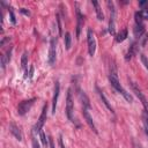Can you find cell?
Returning <instances> with one entry per match:
<instances>
[{"label":"cell","instance_id":"8fae6325","mask_svg":"<svg viewBox=\"0 0 148 148\" xmlns=\"http://www.w3.org/2000/svg\"><path fill=\"white\" fill-rule=\"evenodd\" d=\"M76 15H77V24H76V36L79 37L80 36V32H81V27H82V21H83V16L80 12V9L77 8L76 9Z\"/></svg>","mask_w":148,"mask_h":148},{"label":"cell","instance_id":"52a82bcc","mask_svg":"<svg viewBox=\"0 0 148 148\" xmlns=\"http://www.w3.org/2000/svg\"><path fill=\"white\" fill-rule=\"evenodd\" d=\"M131 86H132V89H133V91L135 92V95L138 96V98L141 101V103L143 104V106H145V110L146 111H148V102H147V99H146V97H145V95L142 94V91L138 88V86L134 83V82H132L131 83Z\"/></svg>","mask_w":148,"mask_h":148},{"label":"cell","instance_id":"d4e9b609","mask_svg":"<svg viewBox=\"0 0 148 148\" xmlns=\"http://www.w3.org/2000/svg\"><path fill=\"white\" fill-rule=\"evenodd\" d=\"M8 9H9V14H10V22H12L13 24H15V23H16V18H15L14 12H13V9H12V8H8Z\"/></svg>","mask_w":148,"mask_h":148},{"label":"cell","instance_id":"6da1fadb","mask_svg":"<svg viewBox=\"0 0 148 148\" xmlns=\"http://www.w3.org/2000/svg\"><path fill=\"white\" fill-rule=\"evenodd\" d=\"M109 81H110V83H111V86L120 94V95H123V97L128 102V103H131L132 102V96L120 86V83H119V80H118V77H117V74L114 73V72H112L110 75H109Z\"/></svg>","mask_w":148,"mask_h":148},{"label":"cell","instance_id":"ac0fdd59","mask_svg":"<svg viewBox=\"0 0 148 148\" xmlns=\"http://www.w3.org/2000/svg\"><path fill=\"white\" fill-rule=\"evenodd\" d=\"M127 38V29H123L117 36H116V42L117 43H121Z\"/></svg>","mask_w":148,"mask_h":148},{"label":"cell","instance_id":"9c48e42d","mask_svg":"<svg viewBox=\"0 0 148 148\" xmlns=\"http://www.w3.org/2000/svg\"><path fill=\"white\" fill-rule=\"evenodd\" d=\"M59 91H60V86L59 82H56L54 86V95H53V99H52V113H56V108H57V102H58V97H59Z\"/></svg>","mask_w":148,"mask_h":148},{"label":"cell","instance_id":"9a60e30c","mask_svg":"<svg viewBox=\"0 0 148 148\" xmlns=\"http://www.w3.org/2000/svg\"><path fill=\"white\" fill-rule=\"evenodd\" d=\"M79 96H80V99H81V102H82V104H83V108H86V109H89L90 108V103H89V99H88V97H87V95L83 92V91H79Z\"/></svg>","mask_w":148,"mask_h":148},{"label":"cell","instance_id":"7c38bea8","mask_svg":"<svg viewBox=\"0 0 148 148\" xmlns=\"http://www.w3.org/2000/svg\"><path fill=\"white\" fill-rule=\"evenodd\" d=\"M10 56H12V49H9L2 56V58H1V67H2V69H5V67L7 66V64L10 61Z\"/></svg>","mask_w":148,"mask_h":148},{"label":"cell","instance_id":"f1b7e54d","mask_svg":"<svg viewBox=\"0 0 148 148\" xmlns=\"http://www.w3.org/2000/svg\"><path fill=\"white\" fill-rule=\"evenodd\" d=\"M59 146H60V148H65L64 142H62V136H61V135L59 136Z\"/></svg>","mask_w":148,"mask_h":148},{"label":"cell","instance_id":"cb8c5ba5","mask_svg":"<svg viewBox=\"0 0 148 148\" xmlns=\"http://www.w3.org/2000/svg\"><path fill=\"white\" fill-rule=\"evenodd\" d=\"M141 61H142V64L145 65L146 69L148 71V59H147V57H146L145 54H141Z\"/></svg>","mask_w":148,"mask_h":148},{"label":"cell","instance_id":"d6986e66","mask_svg":"<svg viewBox=\"0 0 148 148\" xmlns=\"http://www.w3.org/2000/svg\"><path fill=\"white\" fill-rule=\"evenodd\" d=\"M142 121H143V126H145V132L148 136V111H143L142 112Z\"/></svg>","mask_w":148,"mask_h":148},{"label":"cell","instance_id":"5bb4252c","mask_svg":"<svg viewBox=\"0 0 148 148\" xmlns=\"http://www.w3.org/2000/svg\"><path fill=\"white\" fill-rule=\"evenodd\" d=\"M91 3L95 6V10H96V14H97V18H98L99 21H103V20H104V14H103V12H102V9H101L99 3H98L97 1H92Z\"/></svg>","mask_w":148,"mask_h":148},{"label":"cell","instance_id":"ffe728a7","mask_svg":"<svg viewBox=\"0 0 148 148\" xmlns=\"http://www.w3.org/2000/svg\"><path fill=\"white\" fill-rule=\"evenodd\" d=\"M27 61H28V53L24 52L23 56H22V60H21V68L22 69L27 68Z\"/></svg>","mask_w":148,"mask_h":148},{"label":"cell","instance_id":"83f0119b","mask_svg":"<svg viewBox=\"0 0 148 148\" xmlns=\"http://www.w3.org/2000/svg\"><path fill=\"white\" fill-rule=\"evenodd\" d=\"M49 145H50L51 148H54V143H53V140H52L51 136H49Z\"/></svg>","mask_w":148,"mask_h":148},{"label":"cell","instance_id":"7402d4cb","mask_svg":"<svg viewBox=\"0 0 148 148\" xmlns=\"http://www.w3.org/2000/svg\"><path fill=\"white\" fill-rule=\"evenodd\" d=\"M71 34L69 32H66V35H65V46H66V49L68 50L69 47H71Z\"/></svg>","mask_w":148,"mask_h":148},{"label":"cell","instance_id":"f546056e","mask_svg":"<svg viewBox=\"0 0 148 148\" xmlns=\"http://www.w3.org/2000/svg\"><path fill=\"white\" fill-rule=\"evenodd\" d=\"M21 13H23L24 15H30V13H29L28 10H25V8H22V9H21Z\"/></svg>","mask_w":148,"mask_h":148},{"label":"cell","instance_id":"603a6c76","mask_svg":"<svg viewBox=\"0 0 148 148\" xmlns=\"http://www.w3.org/2000/svg\"><path fill=\"white\" fill-rule=\"evenodd\" d=\"M139 14H140L141 18H143V20H148V7H147V8H142V10L139 12Z\"/></svg>","mask_w":148,"mask_h":148},{"label":"cell","instance_id":"4316f807","mask_svg":"<svg viewBox=\"0 0 148 148\" xmlns=\"http://www.w3.org/2000/svg\"><path fill=\"white\" fill-rule=\"evenodd\" d=\"M57 22H58V29H59V35L61 36L62 32H61V24H60V20H59V16H57Z\"/></svg>","mask_w":148,"mask_h":148},{"label":"cell","instance_id":"4dcf8cb0","mask_svg":"<svg viewBox=\"0 0 148 148\" xmlns=\"http://www.w3.org/2000/svg\"><path fill=\"white\" fill-rule=\"evenodd\" d=\"M139 5L142 7V6H145V5H148V1H141V2H139Z\"/></svg>","mask_w":148,"mask_h":148},{"label":"cell","instance_id":"30bf717a","mask_svg":"<svg viewBox=\"0 0 148 148\" xmlns=\"http://www.w3.org/2000/svg\"><path fill=\"white\" fill-rule=\"evenodd\" d=\"M9 131H10V133L18 140V141H21L22 140V133H21V131H20V127L18 126H16L15 124H10L9 125Z\"/></svg>","mask_w":148,"mask_h":148},{"label":"cell","instance_id":"7a4b0ae2","mask_svg":"<svg viewBox=\"0 0 148 148\" xmlns=\"http://www.w3.org/2000/svg\"><path fill=\"white\" fill-rule=\"evenodd\" d=\"M35 101H36V98H35V97H34V98H30V99L22 101V102L18 104V106H17V113H18L20 116L25 114V113L31 109V106L34 105Z\"/></svg>","mask_w":148,"mask_h":148},{"label":"cell","instance_id":"2e32d148","mask_svg":"<svg viewBox=\"0 0 148 148\" xmlns=\"http://www.w3.org/2000/svg\"><path fill=\"white\" fill-rule=\"evenodd\" d=\"M143 32H145V25L142 23H136V25L134 28V35L140 38L143 35Z\"/></svg>","mask_w":148,"mask_h":148},{"label":"cell","instance_id":"5b68a950","mask_svg":"<svg viewBox=\"0 0 148 148\" xmlns=\"http://www.w3.org/2000/svg\"><path fill=\"white\" fill-rule=\"evenodd\" d=\"M46 111H47V105H44L43 111H42V114H40V117H39V119H38L37 124H36V126L34 127V132L39 133V132L42 131V127L44 126L45 120H46V117H47V112H46Z\"/></svg>","mask_w":148,"mask_h":148},{"label":"cell","instance_id":"3957f363","mask_svg":"<svg viewBox=\"0 0 148 148\" xmlns=\"http://www.w3.org/2000/svg\"><path fill=\"white\" fill-rule=\"evenodd\" d=\"M73 111H74V103H73V98H72V91H71V89H68L67 98H66V114L71 121H73Z\"/></svg>","mask_w":148,"mask_h":148},{"label":"cell","instance_id":"277c9868","mask_svg":"<svg viewBox=\"0 0 148 148\" xmlns=\"http://www.w3.org/2000/svg\"><path fill=\"white\" fill-rule=\"evenodd\" d=\"M87 42H88L89 54L92 57L96 51V40H95V36H94V32L91 29H88V31H87Z\"/></svg>","mask_w":148,"mask_h":148},{"label":"cell","instance_id":"484cf974","mask_svg":"<svg viewBox=\"0 0 148 148\" xmlns=\"http://www.w3.org/2000/svg\"><path fill=\"white\" fill-rule=\"evenodd\" d=\"M32 147L34 148H39V143H38V141L36 140L35 136H32Z\"/></svg>","mask_w":148,"mask_h":148},{"label":"cell","instance_id":"4fadbf2b","mask_svg":"<svg viewBox=\"0 0 148 148\" xmlns=\"http://www.w3.org/2000/svg\"><path fill=\"white\" fill-rule=\"evenodd\" d=\"M97 92H98V95H99V97H101V99H102V102L104 103V105L111 111V112H113V109H112V106H111V104L109 103V101H108V98L105 97V95L103 94V91L102 90H99L98 88H97Z\"/></svg>","mask_w":148,"mask_h":148},{"label":"cell","instance_id":"ba28073f","mask_svg":"<svg viewBox=\"0 0 148 148\" xmlns=\"http://www.w3.org/2000/svg\"><path fill=\"white\" fill-rule=\"evenodd\" d=\"M82 113H83V117H84V119H86L87 124L89 125V127H90V128H91V130H92L95 133H97L96 126H95V124H94V121H92V118H91V116H90V113H89L88 109L83 108V111H82Z\"/></svg>","mask_w":148,"mask_h":148},{"label":"cell","instance_id":"8992f818","mask_svg":"<svg viewBox=\"0 0 148 148\" xmlns=\"http://www.w3.org/2000/svg\"><path fill=\"white\" fill-rule=\"evenodd\" d=\"M57 42L54 38L51 39L50 42V49H49V64L52 65L56 61V57H57Z\"/></svg>","mask_w":148,"mask_h":148},{"label":"cell","instance_id":"e0dca14e","mask_svg":"<svg viewBox=\"0 0 148 148\" xmlns=\"http://www.w3.org/2000/svg\"><path fill=\"white\" fill-rule=\"evenodd\" d=\"M135 51H136V43H132L131 46H130V49H128V51H127V53H126L125 59H126V60H130V59L134 56Z\"/></svg>","mask_w":148,"mask_h":148},{"label":"cell","instance_id":"44dd1931","mask_svg":"<svg viewBox=\"0 0 148 148\" xmlns=\"http://www.w3.org/2000/svg\"><path fill=\"white\" fill-rule=\"evenodd\" d=\"M39 136H40V141H42L43 146H44V147H47V145H49V141H47V139H46V135L44 134V132H43V131H40V132H39Z\"/></svg>","mask_w":148,"mask_h":148}]
</instances>
